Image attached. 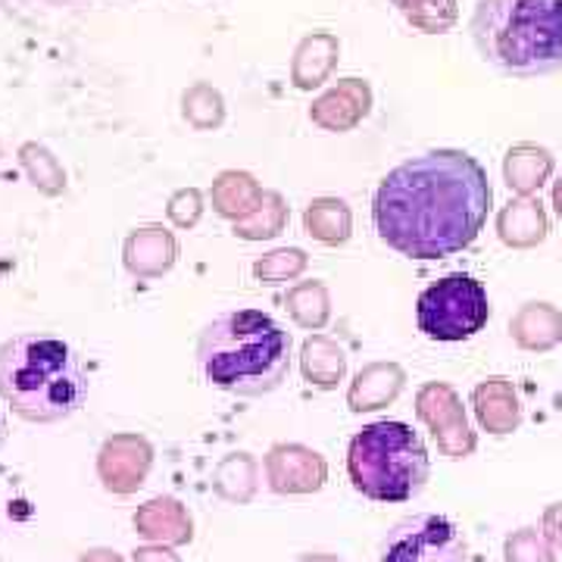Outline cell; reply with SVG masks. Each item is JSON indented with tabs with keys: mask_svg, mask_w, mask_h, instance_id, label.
Here are the masks:
<instances>
[{
	"mask_svg": "<svg viewBox=\"0 0 562 562\" xmlns=\"http://www.w3.org/2000/svg\"><path fill=\"white\" fill-rule=\"evenodd\" d=\"M284 310L291 313V319L310 328V331H319L325 328V322L331 316V297H328V288L322 281H301L294 284L288 294H284Z\"/></svg>",
	"mask_w": 562,
	"mask_h": 562,
	"instance_id": "cell-25",
	"label": "cell"
},
{
	"mask_svg": "<svg viewBox=\"0 0 562 562\" xmlns=\"http://www.w3.org/2000/svg\"><path fill=\"white\" fill-rule=\"evenodd\" d=\"M284 222H288V206L281 201V194L266 191L260 206L235 222V235L244 241H269V238H279L284 232Z\"/></svg>",
	"mask_w": 562,
	"mask_h": 562,
	"instance_id": "cell-26",
	"label": "cell"
},
{
	"mask_svg": "<svg viewBox=\"0 0 562 562\" xmlns=\"http://www.w3.org/2000/svg\"><path fill=\"white\" fill-rule=\"evenodd\" d=\"M132 562H181V557L166 543H144L132 553Z\"/></svg>",
	"mask_w": 562,
	"mask_h": 562,
	"instance_id": "cell-32",
	"label": "cell"
},
{
	"mask_svg": "<svg viewBox=\"0 0 562 562\" xmlns=\"http://www.w3.org/2000/svg\"><path fill=\"white\" fill-rule=\"evenodd\" d=\"M10 438V419H7V413H3V406H0V447L7 443Z\"/></svg>",
	"mask_w": 562,
	"mask_h": 562,
	"instance_id": "cell-36",
	"label": "cell"
},
{
	"mask_svg": "<svg viewBox=\"0 0 562 562\" xmlns=\"http://www.w3.org/2000/svg\"><path fill=\"white\" fill-rule=\"evenodd\" d=\"M179 260V241L162 225H140L122 244L125 269L140 281L160 279Z\"/></svg>",
	"mask_w": 562,
	"mask_h": 562,
	"instance_id": "cell-12",
	"label": "cell"
},
{
	"mask_svg": "<svg viewBox=\"0 0 562 562\" xmlns=\"http://www.w3.org/2000/svg\"><path fill=\"white\" fill-rule=\"evenodd\" d=\"M347 475L366 501L406 503L419 497L431 475L428 450L406 422L362 425L347 447Z\"/></svg>",
	"mask_w": 562,
	"mask_h": 562,
	"instance_id": "cell-5",
	"label": "cell"
},
{
	"mask_svg": "<svg viewBox=\"0 0 562 562\" xmlns=\"http://www.w3.org/2000/svg\"><path fill=\"white\" fill-rule=\"evenodd\" d=\"M150 469H154V443L144 435H132V431L113 435L103 441L98 453V479L103 491L116 497H128L140 491Z\"/></svg>",
	"mask_w": 562,
	"mask_h": 562,
	"instance_id": "cell-9",
	"label": "cell"
},
{
	"mask_svg": "<svg viewBox=\"0 0 562 562\" xmlns=\"http://www.w3.org/2000/svg\"><path fill=\"white\" fill-rule=\"evenodd\" d=\"M213 487L222 501L228 503H250L257 497L260 487V469L250 453H232L216 465L213 472Z\"/></svg>",
	"mask_w": 562,
	"mask_h": 562,
	"instance_id": "cell-23",
	"label": "cell"
},
{
	"mask_svg": "<svg viewBox=\"0 0 562 562\" xmlns=\"http://www.w3.org/2000/svg\"><path fill=\"white\" fill-rule=\"evenodd\" d=\"M509 331L525 350H550L562 338V316L550 303H525Z\"/></svg>",
	"mask_w": 562,
	"mask_h": 562,
	"instance_id": "cell-21",
	"label": "cell"
},
{
	"mask_svg": "<svg viewBox=\"0 0 562 562\" xmlns=\"http://www.w3.org/2000/svg\"><path fill=\"white\" fill-rule=\"evenodd\" d=\"M469 547L453 519L416 513L394 525L382 543V562H465Z\"/></svg>",
	"mask_w": 562,
	"mask_h": 562,
	"instance_id": "cell-7",
	"label": "cell"
},
{
	"mask_svg": "<svg viewBox=\"0 0 562 562\" xmlns=\"http://www.w3.org/2000/svg\"><path fill=\"white\" fill-rule=\"evenodd\" d=\"M553 206H557V213H560L562 220V179L557 181V188H553Z\"/></svg>",
	"mask_w": 562,
	"mask_h": 562,
	"instance_id": "cell-37",
	"label": "cell"
},
{
	"mask_svg": "<svg viewBox=\"0 0 562 562\" xmlns=\"http://www.w3.org/2000/svg\"><path fill=\"white\" fill-rule=\"evenodd\" d=\"M260 181L254 179L250 172H238V169H228L222 172L220 179L213 181V210L220 213L222 220L238 222L247 213H254L262 201Z\"/></svg>",
	"mask_w": 562,
	"mask_h": 562,
	"instance_id": "cell-19",
	"label": "cell"
},
{
	"mask_svg": "<svg viewBox=\"0 0 562 562\" xmlns=\"http://www.w3.org/2000/svg\"><path fill=\"white\" fill-rule=\"evenodd\" d=\"M403 384H406V372L397 362H372L360 369V375L353 379L350 391H347V406L353 413H375L384 409L387 403L401 397Z\"/></svg>",
	"mask_w": 562,
	"mask_h": 562,
	"instance_id": "cell-14",
	"label": "cell"
},
{
	"mask_svg": "<svg viewBox=\"0 0 562 562\" xmlns=\"http://www.w3.org/2000/svg\"><path fill=\"white\" fill-rule=\"evenodd\" d=\"M472 41L482 60L513 79L562 69V0H479Z\"/></svg>",
	"mask_w": 562,
	"mask_h": 562,
	"instance_id": "cell-4",
	"label": "cell"
},
{
	"mask_svg": "<svg viewBox=\"0 0 562 562\" xmlns=\"http://www.w3.org/2000/svg\"><path fill=\"white\" fill-rule=\"evenodd\" d=\"M198 366L206 384L220 391L262 397L288 379L291 335L260 310L222 313L201 331Z\"/></svg>",
	"mask_w": 562,
	"mask_h": 562,
	"instance_id": "cell-2",
	"label": "cell"
},
{
	"mask_svg": "<svg viewBox=\"0 0 562 562\" xmlns=\"http://www.w3.org/2000/svg\"><path fill=\"white\" fill-rule=\"evenodd\" d=\"M303 225H306L310 238H316L319 244H328V247H338L353 232V213L338 198H319V201H313L306 206Z\"/></svg>",
	"mask_w": 562,
	"mask_h": 562,
	"instance_id": "cell-22",
	"label": "cell"
},
{
	"mask_svg": "<svg viewBox=\"0 0 562 562\" xmlns=\"http://www.w3.org/2000/svg\"><path fill=\"white\" fill-rule=\"evenodd\" d=\"M88 372L60 338L25 331L0 344V397L25 422L54 425L88 401Z\"/></svg>",
	"mask_w": 562,
	"mask_h": 562,
	"instance_id": "cell-3",
	"label": "cell"
},
{
	"mask_svg": "<svg viewBox=\"0 0 562 562\" xmlns=\"http://www.w3.org/2000/svg\"><path fill=\"white\" fill-rule=\"evenodd\" d=\"M297 562H341L338 557H331V553H306V557H301Z\"/></svg>",
	"mask_w": 562,
	"mask_h": 562,
	"instance_id": "cell-35",
	"label": "cell"
},
{
	"mask_svg": "<svg viewBox=\"0 0 562 562\" xmlns=\"http://www.w3.org/2000/svg\"><path fill=\"white\" fill-rule=\"evenodd\" d=\"M20 166L25 179L32 181V188L44 198H60L66 191V169L54 157V150H47L38 140H25L20 147Z\"/></svg>",
	"mask_w": 562,
	"mask_h": 562,
	"instance_id": "cell-24",
	"label": "cell"
},
{
	"mask_svg": "<svg viewBox=\"0 0 562 562\" xmlns=\"http://www.w3.org/2000/svg\"><path fill=\"white\" fill-rule=\"evenodd\" d=\"M181 116L188 120V125H194L198 132L220 128L222 122H225V101H222V94L213 85L198 81V85H191L181 94Z\"/></svg>",
	"mask_w": 562,
	"mask_h": 562,
	"instance_id": "cell-27",
	"label": "cell"
},
{
	"mask_svg": "<svg viewBox=\"0 0 562 562\" xmlns=\"http://www.w3.org/2000/svg\"><path fill=\"white\" fill-rule=\"evenodd\" d=\"M475 416L482 422L484 431L491 435H513L522 422V406L506 379H487L472 394Z\"/></svg>",
	"mask_w": 562,
	"mask_h": 562,
	"instance_id": "cell-16",
	"label": "cell"
},
{
	"mask_svg": "<svg viewBox=\"0 0 562 562\" xmlns=\"http://www.w3.org/2000/svg\"><path fill=\"white\" fill-rule=\"evenodd\" d=\"M372 110V88L362 79H341L335 88L322 91L310 106V120L325 132H350Z\"/></svg>",
	"mask_w": 562,
	"mask_h": 562,
	"instance_id": "cell-11",
	"label": "cell"
},
{
	"mask_svg": "<svg viewBox=\"0 0 562 562\" xmlns=\"http://www.w3.org/2000/svg\"><path fill=\"white\" fill-rule=\"evenodd\" d=\"M416 416H419L428 431L435 435L438 450L447 460H465L475 453V431L465 419L460 394L443 382L422 384L416 394Z\"/></svg>",
	"mask_w": 562,
	"mask_h": 562,
	"instance_id": "cell-8",
	"label": "cell"
},
{
	"mask_svg": "<svg viewBox=\"0 0 562 562\" xmlns=\"http://www.w3.org/2000/svg\"><path fill=\"white\" fill-rule=\"evenodd\" d=\"M497 232L509 247H535L547 238V213L541 201H509L497 216Z\"/></svg>",
	"mask_w": 562,
	"mask_h": 562,
	"instance_id": "cell-18",
	"label": "cell"
},
{
	"mask_svg": "<svg viewBox=\"0 0 562 562\" xmlns=\"http://www.w3.org/2000/svg\"><path fill=\"white\" fill-rule=\"evenodd\" d=\"M503 557L506 562H557L553 543L547 541V535H541L538 528L513 531L503 543Z\"/></svg>",
	"mask_w": 562,
	"mask_h": 562,
	"instance_id": "cell-30",
	"label": "cell"
},
{
	"mask_svg": "<svg viewBox=\"0 0 562 562\" xmlns=\"http://www.w3.org/2000/svg\"><path fill=\"white\" fill-rule=\"evenodd\" d=\"M262 472H266L269 491L281 497L316 494L328 482L325 457L303 443H272L262 460Z\"/></svg>",
	"mask_w": 562,
	"mask_h": 562,
	"instance_id": "cell-10",
	"label": "cell"
},
{
	"mask_svg": "<svg viewBox=\"0 0 562 562\" xmlns=\"http://www.w3.org/2000/svg\"><path fill=\"white\" fill-rule=\"evenodd\" d=\"M306 262L310 260H306L301 247H281V250H272L262 260L254 262V276L262 284H284V281L301 279Z\"/></svg>",
	"mask_w": 562,
	"mask_h": 562,
	"instance_id": "cell-28",
	"label": "cell"
},
{
	"mask_svg": "<svg viewBox=\"0 0 562 562\" xmlns=\"http://www.w3.org/2000/svg\"><path fill=\"white\" fill-rule=\"evenodd\" d=\"M301 369L303 379L313 387H322V391L338 387V382H344V375H347V357H344L341 344L325 338V335L306 338L301 350Z\"/></svg>",
	"mask_w": 562,
	"mask_h": 562,
	"instance_id": "cell-17",
	"label": "cell"
},
{
	"mask_svg": "<svg viewBox=\"0 0 562 562\" xmlns=\"http://www.w3.org/2000/svg\"><path fill=\"white\" fill-rule=\"evenodd\" d=\"M166 213H169L172 225H179V228H194L203 216V194L198 188H181V191H176V194L169 198Z\"/></svg>",
	"mask_w": 562,
	"mask_h": 562,
	"instance_id": "cell-31",
	"label": "cell"
},
{
	"mask_svg": "<svg viewBox=\"0 0 562 562\" xmlns=\"http://www.w3.org/2000/svg\"><path fill=\"white\" fill-rule=\"evenodd\" d=\"M135 531L147 543H166V547H181L194 538V519L188 506L176 497H154L135 513Z\"/></svg>",
	"mask_w": 562,
	"mask_h": 562,
	"instance_id": "cell-13",
	"label": "cell"
},
{
	"mask_svg": "<svg viewBox=\"0 0 562 562\" xmlns=\"http://www.w3.org/2000/svg\"><path fill=\"white\" fill-rule=\"evenodd\" d=\"M79 562H125V560H122L116 550H110V547H94V550L81 553Z\"/></svg>",
	"mask_w": 562,
	"mask_h": 562,
	"instance_id": "cell-34",
	"label": "cell"
},
{
	"mask_svg": "<svg viewBox=\"0 0 562 562\" xmlns=\"http://www.w3.org/2000/svg\"><path fill=\"white\" fill-rule=\"evenodd\" d=\"M543 535H547V541L553 543V547L562 550V503L547 506V513H543Z\"/></svg>",
	"mask_w": 562,
	"mask_h": 562,
	"instance_id": "cell-33",
	"label": "cell"
},
{
	"mask_svg": "<svg viewBox=\"0 0 562 562\" xmlns=\"http://www.w3.org/2000/svg\"><path fill=\"white\" fill-rule=\"evenodd\" d=\"M491 201V181L475 157L428 150L384 176L372 220L379 238L401 257L443 260L479 238Z\"/></svg>",
	"mask_w": 562,
	"mask_h": 562,
	"instance_id": "cell-1",
	"label": "cell"
},
{
	"mask_svg": "<svg viewBox=\"0 0 562 562\" xmlns=\"http://www.w3.org/2000/svg\"><path fill=\"white\" fill-rule=\"evenodd\" d=\"M487 319H491V303L484 284L462 272L428 284L416 301L419 331L431 341H469L482 331Z\"/></svg>",
	"mask_w": 562,
	"mask_h": 562,
	"instance_id": "cell-6",
	"label": "cell"
},
{
	"mask_svg": "<svg viewBox=\"0 0 562 562\" xmlns=\"http://www.w3.org/2000/svg\"><path fill=\"white\" fill-rule=\"evenodd\" d=\"M553 172V157L550 150L543 147H535V144H519L506 154V162H503V179L506 184L522 194V198H531L543 181L550 179Z\"/></svg>",
	"mask_w": 562,
	"mask_h": 562,
	"instance_id": "cell-20",
	"label": "cell"
},
{
	"mask_svg": "<svg viewBox=\"0 0 562 562\" xmlns=\"http://www.w3.org/2000/svg\"><path fill=\"white\" fill-rule=\"evenodd\" d=\"M403 13L425 35H441L457 22V0H409Z\"/></svg>",
	"mask_w": 562,
	"mask_h": 562,
	"instance_id": "cell-29",
	"label": "cell"
},
{
	"mask_svg": "<svg viewBox=\"0 0 562 562\" xmlns=\"http://www.w3.org/2000/svg\"><path fill=\"white\" fill-rule=\"evenodd\" d=\"M391 3H397V7H401V10H403V7H406L409 0H391Z\"/></svg>",
	"mask_w": 562,
	"mask_h": 562,
	"instance_id": "cell-38",
	"label": "cell"
},
{
	"mask_svg": "<svg viewBox=\"0 0 562 562\" xmlns=\"http://www.w3.org/2000/svg\"><path fill=\"white\" fill-rule=\"evenodd\" d=\"M341 57V41L331 32H313L297 44L291 60V81L297 91H313L328 81Z\"/></svg>",
	"mask_w": 562,
	"mask_h": 562,
	"instance_id": "cell-15",
	"label": "cell"
}]
</instances>
